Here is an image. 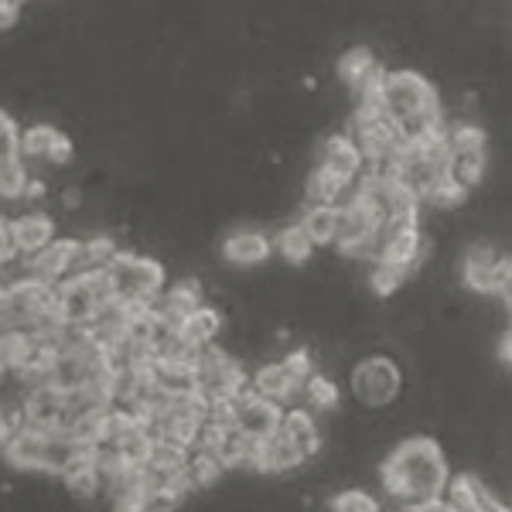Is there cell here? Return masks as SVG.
<instances>
[{
	"label": "cell",
	"instance_id": "e0dca14e",
	"mask_svg": "<svg viewBox=\"0 0 512 512\" xmlns=\"http://www.w3.org/2000/svg\"><path fill=\"white\" fill-rule=\"evenodd\" d=\"M349 188H352V181L332 175V171L321 168V164L311 171L308 181H304V195H308L311 205H342V198L349 195Z\"/></svg>",
	"mask_w": 512,
	"mask_h": 512
},
{
	"label": "cell",
	"instance_id": "d590c367",
	"mask_svg": "<svg viewBox=\"0 0 512 512\" xmlns=\"http://www.w3.org/2000/svg\"><path fill=\"white\" fill-rule=\"evenodd\" d=\"M45 195H48V185H45V181H31L28 178V185H24V195L21 198H28V202H45Z\"/></svg>",
	"mask_w": 512,
	"mask_h": 512
},
{
	"label": "cell",
	"instance_id": "836d02e7",
	"mask_svg": "<svg viewBox=\"0 0 512 512\" xmlns=\"http://www.w3.org/2000/svg\"><path fill=\"white\" fill-rule=\"evenodd\" d=\"M72 154H76V147H72V140L62 134H55V140H52V151H48V164H55V168H62V164H69L72 161Z\"/></svg>",
	"mask_w": 512,
	"mask_h": 512
},
{
	"label": "cell",
	"instance_id": "9c48e42d",
	"mask_svg": "<svg viewBox=\"0 0 512 512\" xmlns=\"http://www.w3.org/2000/svg\"><path fill=\"white\" fill-rule=\"evenodd\" d=\"M270 253H274V243L260 229H236V233L222 239V256L233 267H260V263L270 260Z\"/></svg>",
	"mask_w": 512,
	"mask_h": 512
},
{
	"label": "cell",
	"instance_id": "7c38bea8",
	"mask_svg": "<svg viewBox=\"0 0 512 512\" xmlns=\"http://www.w3.org/2000/svg\"><path fill=\"white\" fill-rule=\"evenodd\" d=\"M41 451H45V434L35 431L31 424H21L18 431H11L4 448H0L7 465L21 468V472H41Z\"/></svg>",
	"mask_w": 512,
	"mask_h": 512
},
{
	"label": "cell",
	"instance_id": "30bf717a",
	"mask_svg": "<svg viewBox=\"0 0 512 512\" xmlns=\"http://www.w3.org/2000/svg\"><path fill=\"white\" fill-rule=\"evenodd\" d=\"M318 164H321V168H328L338 178L355 181L362 175V151H359V144H355L349 134H332V137L321 140Z\"/></svg>",
	"mask_w": 512,
	"mask_h": 512
},
{
	"label": "cell",
	"instance_id": "f546056e",
	"mask_svg": "<svg viewBox=\"0 0 512 512\" xmlns=\"http://www.w3.org/2000/svg\"><path fill=\"white\" fill-rule=\"evenodd\" d=\"M65 489H69L76 499H96L103 492V478H99L96 468H76V472H65L62 475Z\"/></svg>",
	"mask_w": 512,
	"mask_h": 512
},
{
	"label": "cell",
	"instance_id": "44dd1931",
	"mask_svg": "<svg viewBox=\"0 0 512 512\" xmlns=\"http://www.w3.org/2000/svg\"><path fill=\"white\" fill-rule=\"evenodd\" d=\"M219 332H222V311L209 308V304H198L192 315L181 321V335L195 345H212Z\"/></svg>",
	"mask_w": 512,
	"mask_h": 512
},
{
	"label": "cell",
	"instance_id": "1f68e13d",
	"mask_svg": "<svg viewBox=\"0 0 512 512\" xmlns=\"http://www.w3.org/2000/svg\"><path fill=\"white\" fill-rule=\"evenodd\" d=\"M280 366L287 369V376H291L294 383H304V379H308L311 373H315V359H311V352H308V349H294V352H287Z\"/></svg>",
	"mask_w": 512,
	"mask_h": 512
},
{
	"label": "cell",
	"instance_id": "8fae6325",
	"mask_svg": "<svg viewBox=\"0 0 512 512\" xmlns=\"http://www.w3.org/2000/svg\"><path fill=\"white\" fill-rule=\"evenodd\" d=\"M202 304V284L198 280H181V284H175L171 291H161L158 297H154L151 311L158 315L161 321H168V325L181 328V321H185L192 311Z\"/></svg>",
	"mask_w": 512,
	"mask_h": 512
},
{
	"label": "cell",
	"instance_id": "cb8c5ba5",
	"mask_svg": "<svg viewBox=\"0 0 512 512\" xmlns=\"http://www.w3.org/2000/svg\"><path fill=\"white\" fill-rule=\"evenodd\" d=\"M59 130L52 127V123H31L28 130H21V137H18V151H21V158L24 161H45L48 158V151H52V140Z\"/></svg>",
	"mask_w": 512,
	"mask_h": 512
},
{
	"label": "cell",
	"instance_id": "d4e9b609",
	"mask_svg": "<svg viewBox=\"0 0 512 512\" xmlns=\"http://www.w3.org/2000/svg\"><path fill=\"white\" fill-rule=\"evenodd\" d=\"M410 274H414L410 267H400V263H383V260H376V263H373V274H369V287H373V294H376V297H393V294L400 291V287L410 280Z\"/></svg>",
	"mask_w": 512,
	"mask_h": 512
},
{
	"label": "cell",
	"instance_id": "52a82bcc",
	"mask_svg": "<svg viewBox=\"0 0 512 512\" xmlns=\"http://www.w3.org/2000/svg\"><path fill=\"white\" fill-rule=\"evenodd\" d=\"M233 407H236V431L246 437H260V441L274 434L280 427V417H284V407L256 396L253 386H246V390L236 396Z\"/></svg>",
	"mask_w": 512,
	"mask_h": 512
},
{
	"label": "cell",
	"instance_id": "7402d4cb",
	"mask_svg": "<svg viewBox=\"0 0 512 512\" xmlns=\"http://www.w3.org/2000/svg\"><path fill=\"white\" fill-rule=\"evenodd\" d=\"M274 243V250L284 256L291 267H301V263L311 260V253H315V243L308 239V233L301 229V222H291V226H284L277 233V239H270Z\"/></svg>",
	"mask_w": 512,
	"mask_h": 512
},
{
	"label": "cell",
	"instance_id": "603a6c76",
	"mask_svg": "<svg viewBox=\"0 0 512 512\" xmlns=\"http://www.w3.org/2000/svg\"><path fill=\"white\" fill-rule=\"evenodd\" d=\"M468 195L472 192H465V188H461L451 175H444V178H434L431 185L420 192V202L431 205V209H437V212H454L468 202Z\"/></svg>",
	"mask_w": 512,
	"mask_h": 512
},
{
	"label": "cell",
	"instance_id": "4dcf8cb0",
	"mask_svg": "<svg viewBox=\"0 0 512 512\" xmlns=\"http://www.w3.org/2000/svg\"><path fill=\"white\" fill-rule=\"evenodd\" d=\"M332 512H379V502L362 489H345L335 495Z\"/></svg>",
	"mask_w": 512,
	"mask_h": 512
},
{
	"label": "cell",
	"instance_id": "83f0119b",
	"mask_svg": "<svg viewBox=\"0 0 512 512\" xmlns=\"http://www.w3.org/2000/svg\"><path fill=\"white\" fill-rule=\"evenodd\" d=\"M24 185H28V168H24V158H4L0 161V198L14 202V198L24 195Z\"/></svg>",
	"mask_w": 512,
	"mask_h": 512
},
{
	"label": "cell",
	"instance_id": "9a60e30c",
	"mask_svg": "<svg viewBox=\"0 0 512 512\" xmlns=\"http://www.w3.org/2000/svg\"><path fill=\"white\" fill-rule=\"evenodd\" d=\"M301 461H304L301 451H297L280 431H274L270 437H263V441H260V472L284 475V472H294Z\"/></svg>",
	"mask_w": 512,
	"mask_h": 512
},
{
	"label": "cell",
	"instance_id": "3957f363",
	"mask_svg": "<svg viewBox=\"0 0 512 512\" xmlns=\"http://www.w3.org/2000/svg\"><path fill=\"white\" fill-rule=\"evenodd\" d=\"M379 96H383V113L393 123L403 120V117H410V113L441 110V96H437V89L424 76H420V72H414V69L386 72Z\"/></svg>",
	"mask_w": 512,
	"mask_h": 512
},
{
	"label": "cell",
	"instance_id": "ba28073f",
	"mask_svg": "<svg viewBox=\"0 0 512 512\" xmlns=\"http://www.w3.org/2000/svg\"><path fill=\"white\" fill-rule=\"evenodd\" d=\"M7 229H11V246L21 260H28L31 253H38L41 246L55 239V219L48 212H24V216L7 222Z\"/></svg>",
	"mask_w": 512,
	"mask_h": 512
},
{
	"label": "cell",
	"instance_id": "ac0fdd59",
	"mask_svg": "<svg viewBox=\"0 0 512 512\" xmlns=\"http://www.w3.org/2000/svg\"><path fill=\"white\" fill-rule=\"evenodd\" d=\"M117 253V243L110 236H86L76 243V256H72V274H89V270H103ZM69 274V277H72Z\"/></svg>",
	"mask_w": 512,
	"mask_h": 512
},
{
	"label": "cell",
	"instance_id": "6da1fadb",
	"mask_svg": "<svg viewBox=\"0 0 512 512\" xmlns=\"http://www.w3.org/2000/svg\"><path fill=\"white\" fill-rule=\"evenodd\" d=\"M379 478H383V489L390 495L410 502V506H420V502L441 499L451 472L448 458H444L441 444L434 437H407L383 461Z\"/></svg>",
	"mask_w": 512,
	"mask_h": 512
},
{
	"label": "cell",
	"instance_id": "484cf974",
	"mask_svg": "<svg viewBox=\"0 0 512 512\" xmlns=\"http://www.w3.org/2000/svg\"><path fill=\"white\" fill-rule=\"evenodd\" d=\"M373 65H376V55L369 52V48L355 45V48H349V52L342 55V59H338L335 72H338V79H342V86L352 89L355 82H359L369 69H373Z\"/></svg>",
	"mask_w": 512,
	"mask_h": 512
},
{
	"label": "cell",
	"instance_id": "ffe728a7",
	"mask_svg": "<svg viewBox=\"0 0 512 512\" xmlns=\"http://www.w3.org/2000/svg\"><path fill=\"white\" fill-rule=\"evenodd\" d=\"M297 222L315 246H332L338 233V205H308Z\"/></svg>",
	"mask_w": 512,
	"mask_h": 512
},
{
	"label": "cell",
	"instance_id": "4316f807",
	"mask_svg": "<svg viewBox=\"0 0 512 512\" xmlns=\"http://www.w3.org/2000/svg\"><path fill=\"white\" fill-rule=\"evenodd\" d=\"M301 393H304V400H308L315 410H335L338 407V386L328 376L311 373L301 383Z\"/></svg>",
	"mask_w": 512,
	"mask_h": 512
},
{
	"label": "cell",
	"instance_id": "74e56055",
	"mask_svg": "<svg viewBox=\"0 0 512 512\" xmlns=\"http://www.w3.org/2000/svg\"><path fill=\"white\" fill-rule=\"evenodd\" d=\"M62 205H65V209H79V205H82V195H79V188H69V192H65L62 195Z\"/></svg>",
	"mask_w": 512,
	"mask_h": 512
},
{
	"label": "cell",
	"instance_id": "e575fe53",
	"mask_svg": "<svg viewBox=\"0 0 512 512\" xmlns=\"http://www.w3.org/2000/svg\"><path fill=\"white\" fill-rule=\"evenodd\" d=\"M18 18H21V7L14 0H0V31L18 28Z\"/></svg>",
	"mask_w": 512,
	"mask_h": 512
},
{
	"label": "cell",
	"instance_id": "5b68a950",
	"mask_svg": "<svg viewBox=\"0 0 512 512\" xmlns=\"http://www.w3.org/2000/svg\"><path fill=\"white\" fill-rule=\"evenodd\" d=\"M400 386H403V376H400V366L386 355H373V359L359 362L352 369V396L355 403L369 410H379V407H390V403L400 396Z\"/></svg>",
	"mask_w": 512,
	"mask_h": 512
},
{
	"label": "cell",
	"instance_id": "8992f818",
	"mask_svg": "<svg viewBox=\"0 0 512 512\" xmlns=\"http://www.w3.org/2000/svg\"><path fill=\"white\" fill-rule=\"evenodd\" d=\"M76 243H79V239H72V236H65V239L55 236L52 243L41 246L38 253H31L28 260H24V277H35V280H41V284L59 287L62 280L72 274Z\"/></svg>",
	"mask_w": 512,
	"mask_h": 512
},
{
	"label": "cell",
	"instance_id": "f1b7e54d",
	"mask_svg": "<svg viewBox=\"0 0 512 512\" xmlns=\"http://www.w3.org/2000/svg\"><path fill=\"white\" fill-rule=\"evenodd\" d=\"M448 147L451 151H478V147H489V134L472 120L454 123V127H448Z\"/></svg>",
	"mask_w": 512,
	"mask_h": 512
},
{
	"label": "cell",
	"instance_id": "d6986e66",
	"mask_svg": "<svg viewBox=\"0 0 512 512\" xmlns=\"http://www.w3.org/2000/svg\"><path fill=\"white\" fill-rule=\"evenodd\" d=\"M222 475H226V465H222L216 454H209V451H202V448L188 451L185 482H188V489H192V492L212 489V485H219Z\"/></svg>",
	"mask_w": 512,
	"mask_h": 512
},
{
	"label": "cell",
	"instance_id": "277c9868",
	"mask_svg": "<svg viewBox=\"0 0 512 512\" xmlns=\"http://www.w3.org/2000/svg\"><path fill=\"white\" fill-rule=\"evenodd\" d=\"M195 373H198V393L205 400H236L250 386V373L243 369V362H236L233 355L216 349V345H202Z\"/></svg>",
	"mask_w": 512,
	"mask_h": 512
},
{
	"label": "cell",
	"instance_id": "4fadbf2b",
	"mask_svg": "<svg viewBox=\"0 0 512 512\" xmlns=\"http://www.w3.org/2000/svg\"><path fill=\"white\" fill-rule=\"evenodd\" d=\"M280 434L287 437V441L294 444L297 451H301V458H315V454L321 451V431L315 424V417L308 414V407H291L284 410V417H280Z\"/></svg>",
	"mask_w": 512,
	"mask_h": 512
},
{
	"label": "cell",
	"instance_id": "5bb4252c",
	"mask_svg": "<svg viewBox=\"0 0 512 512\" xmlns=\"http://www.w3.org/2000/svg\"><path fill=\"white\" fill-rule=\"evenodd\" d=\"M250 386H253L256 396L277 403V407H287V403H294L297 393H301V383H294L280 362H267V366L256 369L253 379H250Z\"/></svg>",
	"mask_w": 512,
	"mask_h": 512
},
{
	"label": "cell",
	"instance_id": "2e32d148",
	"mask_svg": "<svg viewBox=\"0 0 512 512\" xmlns=\"http://www.w3.org/2000/svg\"><path fill=\"white\" fill-rule=\"evenodd\" d=\"M485 171H489V147H478V151H451L448 154V175L458 181L465 192L482 185Z\"/></svg>",
	"mask_w": 512,
	"mask_h": 512
},
{
	"label": "cell",
	"instance_id": "d6a6232c",
	"mask_svg": "<svg viewBox=\"0 0 512 512\" xmlns=\"http://www.w3.org/2000/svg\"><path fill=\"white\" fill-rule=\"evenodd\" d=\"M18 137H21V130H18V123H14L11 113H4L0 110V161L4 158H18Z\"/></svg>",
	"mask_w": 512,
	"mask_h": 512
},
{
	"label": "cell",
	"instance_id": "8d00e7d4",
	"mask_svg": "<svg viewBox=\"0 0 512 512\" xmlns=\"http://www.w3.org/2000/svg\"><path fill=\"white\" fill-rule=\"evenodd\" d=\"M113 512H144L140 506V495H127V499H110Z\"/></svg>",
	"mask_w": 512,
	"mask_h": 512
},
{
	"label": "cell",
	"instance_id": "7a4b0ae2",
	"mask_svg": "<svg viewBox=\"0 0 512 512\" xmlns=\"http://www.w3.org/2000/svg\"><path fill=\"white\" fill-rule=\"evenodd\" d=\"M106 274L113 280V294L123 297V301L154 304V297L164 291V267L134 250L113 253V260L106 263Z\"/></svg>",
	"mask_w": 512,
	"mask_h": 512
}]
</instances>
